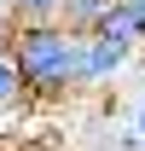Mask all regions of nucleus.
<instances>
[{"label": "nucleus", "mask_w": 145, "mask_h": 151, "mask_svg": "<svg viewBox=\"0 0 145 151\" xmlns=\"http://www.w3.org/2000/svg\"><path fill=\"white\" fill-rule=\"evenodd\" d=\"M134 139H139V145H145V99H139V105H134Z\"/></svg>", "instance_id": "0eeeda50"}, {"label": "nucleus", "mask_w": 145, "mask_h": 151, "mask_svg": "<svg viewBox=\"0 0 145 151\" xmlns=\"http://www.w3.org/2000/svg\"><path fill=\"white\" fill-rule=\"evenodd\" d=\"M134 64H139V47H122V41H105V35H81V47H75V93L116 87Z\"/></svg>", "instance_id": "f03ea898"}, {"label": "nucleus", "mask_w": 145, "mask_h": 151, "mask_svg": "<svg viewBox=\"0 0 145 151\" xmlns=\"http://www.w3.org/2000/svg\"><path fill=\"white\" fill-rule=\"evenodd\" d=\"M110 6H116V0H64L58 23H64L70 35H93V29H99V23L110 18Z\"/></svg>", "instance_id": "20e7f679"}, {"label": "nucleus", "mask_w": 145, "mask_h": 151, "mask_svg": "<svg viewBox=\"0 0 145 151\" xmlns=\"http://www.w3.org/2000/svg\"><path fill=\"white\" fill-rule=\"evenodd\" d=\"M134 70H139V76H145V47H139V64H134Z\"/></svg>", "instance_id": "6e6552de"}, {"label": "nucleus", "mask_w": 145, "mask_h": 151, "mask_svg": "<svg viewBox=\"0 0 145 151\" xmlns=\"http://www.w3.org/2000/svg\"><path fill=\"white\" fill-rule=\"evenodd\" d=\"M12 35H18V18H12V6L0 0V47H12Z\"/></svg>", "instance_id": "423d86ee"}, {"label": "nucleus", "mask_w": 145, "mask_h": 151, "mask_svg": "<svg viewBox=\"0 0 145 151\" xmlns=\"http://www.w3.org/2000/svg\"><path fill=\"white\" fill-rule=\"evenodd\" d=\"M23 111H29V87H23L12 52L0 47V122H12V116H23Z\"/></svg>", "instance_id": "7ed1b4c3"}, {"label": "nucleus", "mask_w": 145, "mask_h": 151, "mask_svg": "<svg viewBox=\"0 0 145 151\" xmlns=\"http://www.w3.org/2000/svg\"><path fill=\"white\" fill-rule=\"evenodd\" d=\"M75 47L81 35H70L64 23H18L12 35V64H18L23 87H29V105H58V99L75 93Z\"/></svg>", "instance_id": "f257e3e1"}, {"label": "nucleus", "mask_w": 145, "mask_h": 151, "mask_svg": "<svg viewBox=\"0 0 145 151\" xmlns=\"http://www.w3.org/2000/svg\"><path fill=\"white\" fill-rule=\"evenodd\" d=\"M6 6L18 23H58V12H64V0H6Z\"/></svg>", "instance_id": "39448f33"}]
</instances>
